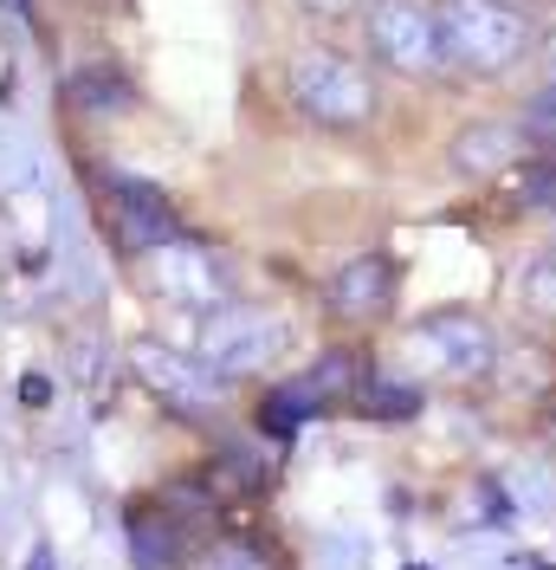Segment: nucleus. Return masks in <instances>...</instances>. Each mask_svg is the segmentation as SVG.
I'll return each instance as SVG.
<instances>
[{
	"label": "nucleus",
	"mask_w": 556,
	"mask_h": 570,
	"mask_svg": "<svg viewBox=\"0 0 556 570\" xmlns=\"http://www.w3.org/2000/svg\"><path fill=\"white\" fill-rule=\"evenodd\" d=\"M434 20H440L447 71H466V78H505L537 39L518 0H440Z\"/></svg>",
	"instance_id": "obj_1"
},
{
	"label": "nucleus",
	"mask_w": 556,
	"mask_h": 570,
	"mask_svg": "<svg viewBox=\"0 0 556 570\" xmlns=\"http://www.w3.org/2000/svg\"><path fill=\"white\" fill-rule=\"evenodd\" d=\"M363 27H369V52H376L388 71H401V78H434V71H447L434 7H420V0H376V7L363 13Z\"/></svg>",
	"instance_id": "obj_2"
},
{
	"label": "nucleus",
	"mask_w": 556,
	"mask_h": 570,
	"mask_svg": "<svg viewBox=\"0 0 556 570\" xmlns=\"http://www.w3.org/2000/svg\"><path fill=\"white\" fill-rule=\"evenodd\" d=\"M291 91H298V105L311 110L324 130H356L376 110L369 71L356 66V59H344V52H305L291 66Z\"/></svg>",
	"instance_id": "obj_3"
},
{
	"label": "nucleus",
	"mask_w": 556,
	"mask_h": 570,
	"mask_svg": "<svg viewBox=\"0 0 556 570\" xmlns=\"http://www.w3.org/2000/svg\"><path fill=\"white\" fill-rule=\"evenodd\" d=\"M105 214L110 227H117V240L123 247H169L175 240V208L162 202V188H149L137 176H110L105 181Z\"/></svg>",
	"instance_id": "obj_4"
},
{
	"label": "nucleus",
	"mask_w": 556,
	"mask_h": 570,
	"mask_svg": "<svg viewBox=\"0 0 556 570\" xmlns=\"http://www.w3.org/2000/svg\"><path fill=\"white\" fill-rule=\"evenodd\" d=\"M388 298H395V266L388 259H356V266H344L337 273V285H330V312H344V318H383Z\"/></svg>",
	"instance_id": "obj_5"
},
{
	"label": "nucleus",
	"mask_w": 556,
	"mask_h": 570,
	"mask_svg": "<svg viewBox=\"0 0 556 570\" xmlns=\"http://www.w3.org/2000/svg\"><path fill=\"white\" fill-rule=\"evenodd\" d=\"M71 105L85 110H110V105H130V78L117 66H85L71 78Z\"/></svg>",
	"instance_id": "obj_6"
},
{
	"label": "nucleus",
	"mask_w": 556,
	"mask_h": 570,
	"mask_svg": "<svg viewBox=\"0 0 556 570\" xmlns=\"http://www.w3.org/2000/svg\"><path fill=\"white\" fill-rule=\"evenodd\" d=\"M356 409L376 415V422H401V415H415L420 409V390H408V383H363Z\"/></svg>",
	"instance_id": "obj_7"
},
{
	"label": "nucleus",
	"mask_w": 556,
	"mask_h": 570,
	"mask_svg": "<svg viewBox=\"0 0 556 570\" xmlns=\"http://www.w3.org/2000/svg\"><path fill=\"white\" fill-rule=\"evenodd\" d=\"M130 538H137V564L142 570H175V532L169 525L156 532V525L137 512V519H130Z\"/></svg>",
	"instance_id": "obj_8"
},
{
	"label": "nucleus",
	"mask_w": 556,
	"mask_h": 570,
	"mask_svg": "<svg viewBox=\"0 0 556 570\" xmlns=\"http://www.w3.org/2000/svg\"><path fill=\"white\" fill-rule=\"evenodd\" d=\"M518 137L524 142H544V149L556 142V85H544V91L518 110Z\"/></svg>",
	"instance_id": "obj_9"
},
{
	"label": "nucleus",
	"mask_w": 556,
	"mask_h": 570,
	"mask_svg": "<svg viewBox=\"0 0 556 570\" xmlns=\"http://www.w3.org/2000/svg\"><path fill=\"white\" fill-rule=\"evenodd\" d=\"M530 292H537L544 305H556V253H550V259H537V273H530Z\"/></svg>",
	"instance_id": "obj_10"
},
{
	"label": "nucleus",
	"mask_w": 556,
	"mask_h": 570,
	"mask_svg": "<svg viewBox=\"0 0 556 570\" xmlns=\"http://www.w3.org/2000/svg\"><path fill=\"white\" fill-rule=\"evenodd\" d=\"M20 395H27L33 409H46V402H52V383H46V376H27V383H20Z\"/></svg>",
	"instance_id": "obj_11"
},
{
	"label": "nucleus",
	"mask_w": 556,
	"mask_h": 570,
	"mask_svg": "<svg viewBox=\"0 0 556 570\" xmlns=\"http://www.w3.org/2000/svg\"><path fill=\"white\" fill-rule=\"evenodd\" d=\"M544 71H550V85H556V33H550V46H544Z\"/></svg>",
	"instance_id": "obj_12"
}]
</instances>
